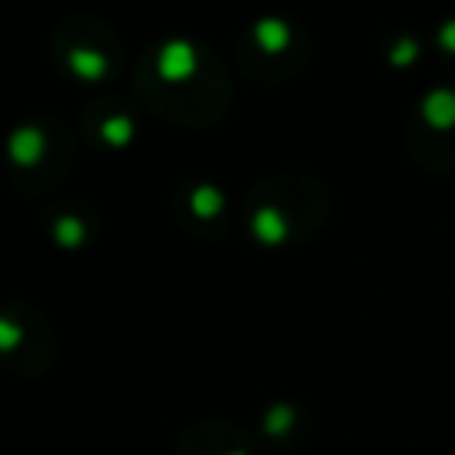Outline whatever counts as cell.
I'll return each mask as SVG.
<instances>
[{
    "instance_id": "8",
    "label": "cell",
    "mask_w": 455,
    "mask_h": 455,
    "mask_svg": "<svg viewBox=\"0 0 455 455\" xmlns=\"http://www.w3.org/2000/svg\"><path fill=\"white\" fill-rule=\"evenodd\" d=\"M78 132H82V142L96 149H107V153L132 149L142 132V103L114 89L96 92L78 117Z\"/></svg>"
},
{
    "instance_id": "3",
    "label": "cell",
    "mask_w": 455,
    "mask_h": 455,
    "mask_svg": "<svg viewBox=\"0 0 455 455\" xmlns=\"http://www.w3.org/2000/svg\"><path fill=\"white\" fill-rule=\"evenodd\" d=\"M78 149L82 132L60 110H32L7 132L0 174L14 196L39 206L71 178Z\"/></svg>"
},
{
    "instance_id": "2",
    "label": "cell",
    "mask_w": 455,
    "mask_h": 455,
    "mask_svg": "<svg viewBox=\"0 0 455 455\" xmlns=\"http://www.w3.org/2000/svg\"><path fill=\"white\" fill-rule=\"evenodd\" d=\"M331 217V192L309 171H267L242 196V228L267 252L316 238Z\"/></svg>"
},
{
    "instance_id": "5",
    "label": "cell",
    "mask_w": 455,
    "mask_h": 455,
    "mask_svg": "<svg viewBox=\"0 0 455 455\" xmlns=\"http://www.w3.org/2000/svg\"><path fill=\"white\" fill-rule=\"evenodd\" d=\"M46 53L64 82L100 92H107L124 68L121 32L100 14H64L46 39Z\"/></svg>"
},
{
    "instance_id": "9",
    "label": "cell",
    "mask_w": 455,
    "mask_h": 455,
    "mask_svg": "<svg viewBox=\"0 0 455 455\" xmlns=\"http://www.w3.org/2000/svg\"><path fill=\"white\" fill-rule=\"evenodd\" d=\"M0 348L18 373H39L53 359L50 320L32 302H7L0 313Z\"/></svg>"
},
{
    "instance_id": "6",
    "label": "cell",
    "mask_w": 455,
    "mask_h": 455,
    "mask_svg": "<svg viewBox=\"0 0 455 455\" xmlns=\"http://www.w3.org/2000/svg\"><path fill=\"white\" fill-rule=\"evenodd\" d=\"M409 160L434 178L455 174V82H434L402 121Z\"/></svg>"
},
{
    "instance_id": "10",
    "label": "cell",
    "mask_w": 455,
    "mask_h": 455,
    "mask_svg": "<svg viewBox=\"0 0 455 455\" xmlns=\"http://www.w3.org/2000/svg\"><path fill=\"white\" fill-rule=\"evenodd\" d=\"M36 224L60 252H82L100 238V210L82 196H53L36 206Z\"/></svg>"
},
{
    "instance_id": "11",
    "label": "cell",
    "mask_w": 455,
    "mask_h": 455,
    "mask_svg": "<svg viewBox=\"0 0 455 455\" xmlns=\"http://www.w3.org/2000/svg\"><path fill=\"white\" fill-rule=\"evenodd\" d=\"M380 57H384V64L395 68V71H412V68H419L423 60H434V50H430V28H427V32H416V28H395V32L384 39Z\"/></svg>"
},
{
    "instance_id": "12",
    "label": "cell",
    "mask_w": 455,
    "mask_h": 455,
    "mask_svg": "<svg viewBox=\"0 0 455 455\" xmlns=\"http://www.w3.org/2000/svg\"><path fill=\"white\" fill-rule=\"evenodd\" d=\"M430 50H434V60L455 75V18H444L430 28Z\"/></svg>"
},
{
    "instance_id": "4",
    "label": "cell",
    "mask_w": 455,
    "mask_h": 455,
    "mask_svg": "<svg viewBox=\"0 0 455 455\" xmlns=\"http://www.w3.org/2000/svg\"><path fill=\"white\" fill-rule=\"evenodd\" d=\"M316 39L291 14H259L235 32L231 60L238 75L259 89L295 82L313 64Z\"/></svg>"
},
{
    "instance_id": "7",
    "label": "cell",
    "mask_w": 455,
    "mask_h": 455,
    "mask_svg": "<svg viewBox=\"0 0 455 455\" xmlns=\"http://www.w3.org/2000/svg\"><path fill=\"white\" fill-rule=\"evenodd\" d=\"M171 217L192 238L220 242L231 231V192L210 174H181L171 185Z\"/></svg>"
},
{
    "instance_id": "1",
    "label": "cell",
    "mask_w": 455,
    "mask_h": 455,
    "mask_svg": "<svg viewBox=\"0 0 455 455\" xmlns=\"http://www.w3.org/2000/svg\"><path fill=\"white\" fill-rule=\"evenodd\" d=\"M132 96L146 114L185 132L220 124L235 107V85L220 53L196 36H160L132 64Z\"/></svg>"
}]
</instances>
